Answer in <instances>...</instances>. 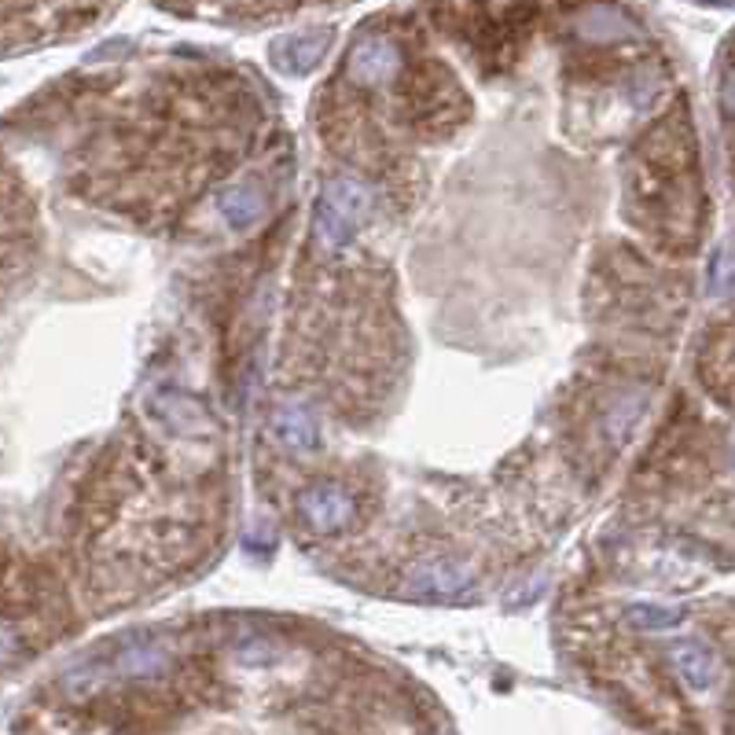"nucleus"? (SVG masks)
Returning <instances> with one entry per match:
<instances>
[{
  "instance_id": "nucleus-7",
  "label": "nucleus",
  "mask_w": 735,
  "mask_h": 735,
  "mask_svg": "<svg viewBox=\"0 0 735 735\" xmlns=\"http://www.w3.org/2000/svg\"><path fill=\"white\" fill-rule=\"evenodd\" d=\"M574 30L581 41H592V45H618V41L640 37V26L614 4H588L585 12L577 15Z\"/></svg>"
},
{
  "instance_id": "nucleus-1",
  "label": "nucleus",
  "mask_w": 735,
  "mask_h": 735,
  "mask_svg": "<svg viewBox=\"0 0 735 735\" xmlns=\"http://www.w3.org/2000/svg\"><path fill=\"white\" fill-rule=\"evenodd\" d=\"M401 74V48L387 34H365L346 56V78L360 89H387Z\"/></svg>"
},
{
  "instance_id": "nucleus-3",
  "label": "nucleus",
  "mask_w": 735,
  "mask_h": 735,
  "mask_svg": "<svg viewBox=\"0 0 735 735\" xmlns=\"http://www.w3.org/2000/svg\"><path fill=\"white\" fill-rule=\"evenodd\" d=\"M467 588H471V574L460 563H448V559L420 563L404 574V592H409L412 599H426V603L460 599Z\"/></svg>"
},
{
  "instance_id": "nucleus-5",
  "label": "nucleus",
  "mask_w": 735,
  "mask_h": 735,
  "mask_svg": "<svg viewBox=\"0 0 735 735\" xmlns=\"http://www.w3.org/2000/svg\"><path fill=\"white\" fill-rule=\"evenodd\" d=\"M269 434L277 437V445L291 448V453H313V448L321 445V426H316L313 412L299 401L272 404Z\"/></svg>"
},
{
  "instance_id": "nucleus-10",
  "label": "nucleus",
  "mask_w": 735,
  "mask_h": 735,
  "mask_svg": "<svg viewBox=\"0 0 735 735\" xmlns=\"http://www.w3.org/2000/svg\"><path fill=\"white\" fill-rule=\"evenodd\" d=\"M166 669H170V647L166 644L137 640V644H129L115 655V662H111L107 673H118V677H129V680H151V677H162Z\"/></svg>"
},
{
  "instance_id": "nucleus-8",
  "label": "nucleus",
  "mask_w": 735,
  "mask_h": 735,
  "mask_svg": "<svg viewBox=\"0 0 735 735\" xmlns=\"http://www.w3.org/2000/svg\"><path fill=\"white\" fill-rule=\"evenodd\" d=\"M151 412H155L159 420L181 437H199L206 431H214V420L206 415L203 404L192 401L188 393H177V390L155 393V398H151Z\"/></svg>"
},
{
  "instance_id": "nucleus-2",
  "label": "nucleus",
  "mask_w": 735,
  "mask_h": 735,
  "mask_svg": "<svg viewBox=\"0 0 735 735\" xmlns=\"http://www.w3.org/2000/svg\"><path fill=\"white\" fill-rule=\"evenodd\" d=\"M294 508H299V519L310 526V530L335 533L354 519L357 504L343 486H335V482H316V486L299 493V504H294Z\"/></svg>"
},
{
  "instance_id": "nucleus-9",
  "label": "nucleus",
  "mask_w": 735,
  "mask_h": 735,
  "mask_svg": "<svg viewBox=\"0 0 735 735\" xmlns=\"http://www.w3.org/2000/svg\"><path fill=\"white\" fill-rule=\"evenodd\" d=\"M669 662H673L680 680H684L691 691H710L721 677L717 655H713L702 640H677L669 647Z\"/></svg>"
},
{
  "instance_id": "nucleus-15",
  "label": "nucleus",
  "mask_w": 735,
  "mask_h": 735,
  "mask_svg": "<svg viewBox=\"0 0 735 735\" xmlns=\"http://www.w3.org/2000/svg\"><path fill=\"white\" fill-rule=\"evenodd\" d=\"M23 647H26L23 629H19L15 621L0 618V666H12L15 658L23 655Z\"/></svg>"
},
{
  "instance_id": "nucleus-6",
  "label": "nucleus",
  "mask_w": 735,
  "mask_h": 735,
  "mask_svg": "<svg viewBox=\"0 0 735 735\" xmlns=\"http://www.w3.org/2000/svg\"><path fill=\"white\" fill-rule=\"evenodd\" d=\"M324 206V210H332L338 221L349 225L354 233H360L371 214V192L368 184H360L357 177H346V173H338V177H332L324 184L321 199H316Z\"/></svg>"
},
{
  "instance_id": "nucleus-4",
  "label": "nucleus",
  "mask_w": 735,
  "mask_h": 735,
  "mask_svg": "<svg viewBox=\"0 0 735 735\" xmlns=\"http://www.w3.org/2000/svg\"><path fill=\"white\" fill-rule=\"evenodd\" d=\"M327 45H332V30H305V34H288V37L272 41L269 56H272V67L280 74L302 78V74H310L316 63L324 60Z\"/></svg>"
},
{
  "instance_id": "nucleus-16",
  "label": "nucleus",
  "mask_w": 735,
  "mask_h": 735,
  "mask_svg": "<svg viewBox=\"0 0 735 735\" xmlns=\"http://www.w3.org/2000/svg\"><path fill=\"white\" fill-rule=\"evenodd\" d=\"M721 104H724V111L735 115V74H728L724 85H721Z\"/></svg>"
},
{
  "instance_id": "nucleus-11",
  "label": "nucleus",
  "mask_w": 735,
  "mask_h": 735,
  "mask_svg": "<svg viewBox=\"0 0 735 735\" xmlns=\"http://www.w3.org/2000/svg\"><path fill=\"white\" fill-rule=\"evenodd\" d=\"M261 210H266V199H261V192L250 181L228 184V188L217 195V217H221L233 233H247L261 217Z\"/></svg>"
},
{
  "instance_id": "nucleus-14",
  "label": "nucleus",
  "mask_w": 735,
  "mask_h": 735,
  "mask_svg": "<svg viewBox=\"0 0 735 735\" xmlns=\"http://www.w3.org/2000/svg\"><path fill=\"white\" fill-rule=\"evenodd\" d=\"M706 291L713 299H724V294L735 291V255L728 247H717L706 266Z\"/></svg>"
},
{
  "instance_id": "nucleus-13",
  "label": "nucleus",
  "mask_w": 735,
  "mask_h": 735,
  "mask_svg": "<svg viewBox=\"0 0 735 735\" xmlns=\"http://www.w3.org/2000/svg\"><path fill=\"white\" fill-rule=\"evenodd\" d=\"M644 409H647V393H640V390L625 393V398H618V401L610 404V412H607V434L614 437V442H625V437L633 434V426L640 423Z\"/></svg>"
},
{
  "instance_id": "nucleus-12",
  "label": "nucleus",
  "mask_w": 735,
  "mask_h": 735,
  "mask_svg": "<svg viewBox=\"0 0 735 735\" xmlns=\"http://www.w3.org/2000/svg\"><path fill=\"white\" fill-rule=\"evenodd\" d=\"M684 618L688 614L680 607H662V603H633V607L625 610V621L640 633H669V629H677Z\"/></svg>"
},
{
  "instance_id": "nucleus-17",
  "label": "nucleus",
  "mask_w": 735,
  "mask_h": 735,
  "mask_svg": "<svg viewBox=\"0 0 735 735\" xmlns=\"http://www.w3.org/2000/svg\"><path fill=\"white\" fill-rule=\"evenodd\" d=\"M695 4H706V8H735V0H695Z\"/></svg>"
}]
</instances>
